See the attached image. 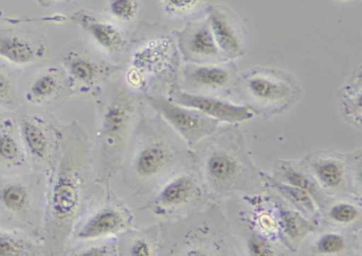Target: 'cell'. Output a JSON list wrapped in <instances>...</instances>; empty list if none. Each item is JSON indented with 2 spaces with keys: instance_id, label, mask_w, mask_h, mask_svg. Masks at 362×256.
Segmentation results:
<instances>
[{
  "instance_id": "23",
  "label": "cell",
  "mask_w": 362,
  "mask_h": 256,
  "mask_svg": "<svg viewBox=\"0 0 362 256\" xmlns=\"http://www.w3.org/2000/svg\"><path fill=\"white\" fill-rule=\"evenodd\" d=\"M46 54L41 40L27 37L13 31L0 30V57L18 66L30 65Z\"/></svg>"
},
{
  "instance_id": "32",
  "label": "cell",
  "mask_w": 362,
  "mask_h": 256,
  "mask_svg": "<svg viewBox=\"0 0 362 256\" xmlns=\"http://www.w3.org/2000/svg\"><path fill=\"white\" fill-rule=\"evenodd\" d=\"M86 243L65 250L61 256H118L115 238Z\"/></svg>"
},
{
  "instance_id": "29",
  "label": "cell",
  "mask_w": 362,
  "mask_h": 256,
  "mask_svg": "<svg viewBox=\"0 0 362 256\" xmlns=\"http://www.w3.org/2000/svg\"><path fill=\"white\" fill-rule=\"evenodd\" d=\"M26 152L20 131L11 118L0 122V167L16 169L26 162Z\"/></svg>"
},
{
  "instance_id": "25",
  "label": "cell",
  "mask_w": 362,
  "mask_h": 256,
  "mask_svg": "<svg viewBox=\"0 0 362 256\" xmlns=\"http://www.w3.org/2000/svg\"><path fill=\"white\" fill-rule=\"evenodd\" d=\"M262 179L264 192L271 193L288 207L317 224L319 209L308 193L290 184L277 181L270 173L264 171H262Z\"/></svg>"
},
{
  "instance_id": "15",
  "label": "cell",
  "mask_w": 362,
  "mask_h": 256,
  "mask_svg": "<svg viewBox=\"0 0 362 256\" xmlns=\"http://www.w3.org/2000/svg\"><path fill=\"white\" fill-rule=\"evenodd\" d=\"M166 95L175 103L198 110L220 123L239 124L254 118L253 112L243 104L234 103L224 97L188 92L182 90L177 84L168 89Z\"/></svg>"
},
{
  "instance_id": "24",
  "label": "cell",
  "mask_w": 362,
  "mask_h": 256,
  "mask_svg": "<svg viewBox=\"0 0 362 256\" xmlns=\"http://www.w3.org/2000/svg\"><path fill=\"white\" fill-rule=\"evenodd\" d=\"M160 224L144 228H130L116 237L118 256H158Z\"/></svg>"
},
{
  "instance_id": "20",
  "label": "cell",
  "mask_w": 362,
  "mask_h": 256,
  "mask_svg": "<svg viewBox=\"0 0 362 256\" xmlns=\"http://www.w3.org/2000/svg\"><path fill=\"white\" fill-rule=\"evenodd\" d=\"M317 224L324 228H362V197H329L319 211Z\"/></svg>"
},
{
  "instance_id": "11",
  "label": "cell",
  "mask_w": 362,
  "mask_h": 256,
  "mask_svg": "<svg viewBox=\"0 0 362 256\" xmlns=\"http://www.w3.org/2000/svg\"><path fill=\"white\" fill-rule=\"evenodd\" d=\"M133 221L134 215L131 209L119 199L109 196L78 222L71 237L82 243L116 238L132 228Z\"/></svg>"
},
{
  "instance_id": "13",
  "label": "cell",
  "mask_w": 362,
  "mask_h": 256,
  "mask_svg": "<svg viewBox=\"0 0 362 256\" xmlns=\"http://www.w3.org/2000/svg\"><path fill=\"white\" fill-rule=\"evenodd\" d=\"M18 131L33 166L37 171L52 169L58 156L61 131L54 130L35 116H22Z\"/></svg>"
},
{
  "instance_id": "6",
  "label": "cell",
  "mask_w": 362,
  "mask_h": 256,
  "mask_svg": "<svg viewBox=\"0 0 362 256\" xmlns=\"http://www.w3.org/2000/svg\"><path fill=\"white\" fill-rule=\"evenodd\" d=\"M234 95L254 116L268 120L292 109L302 99L303 89L290 72L257 66L238 73Z\"/></svg>"
},
{
  "instance_id": "4",
  "label": "cell",
  "mask_w": 362,
  "mask_h": 256,
  "mask_svg": "<svg viewBox=\"0 0 362 256\" xmlns=\"http://www.w3.org/2000/svg\"><path fill=\"white\" fill-rule=\"evenodd\" d=\"M158 256H247L219 203L182 219L160 221Z\"/></svg>"
},
{
  "instance_id": "21",
  "label": "cell",
  "mask_w": 362,
  "mask_h": 256,
  "mask_svg": "<svg viewBox=\"0 0 362 256\" xmlns=\"http://www.w3.org/2000/svg\"><path fill=\"white\" fill-rule=\"evenodd\" d=\"M270 175L277 181L290 184L308 193L317 205L319 211L329 199V197L320 188L319 184L300 159L298 160L276 159L273 162Z\"/></svg>"
},
{
  "instance_id": "1",
  "label": "cell",
  "mask_w": 362,
  "mask_h": 256,
  "mask_svg": "<svg viewBox=\"0 0 362 256\" xmlns=\"http://www.w3.org/2000/svg\"><path fill=\"white\" fill-rule=\"evenodd\" d=\"M44 212L45 256H61L96 193L92 145L78 123L61 131L58 156L50 169Z\"/></svg>"
},
{
  "instance_id": "12",
  "label": "cell",
  "mask_w": 362,
  "mask_h": 256,
  "mask_svg": "<svg viewBox=\"0 0 362 256\" xmlns=\"http://www.w3.org/2000/svg\"><path fill=\"white\" fill-rule=\"evenodd\" d=\"M237 75L236 65L230 61L209 65L187 63L180 68L177 86L188 92L228 99L234 95Z\"/></svg>"
},
{
  "instance_id": "3",
  "label": "cell",
  "mask_w": 362,
  "mask_h": 256,
  "mask_svg": "<svg viewBox=\"0 0 362 256\" xmlns=\"http://www.w3.org/2000/svg\"><path fill=\"white\" fill-rule=\"evenodd\" d=\"M209 202L264 193L262 169L256 166L237 124L220 126L192 148Z\"/></svg>"
},
{
  "instance_id": "16",
  "label": "cell",
  "mask_w": 362,
  "mask_h": 256,
  "mask_svg": "<svg viewBox=\"0 0 362 256\" xmlns=\"http://www.w3.org/2000/svg\"><path fill=\"white\" fill-rule=\"evenodd\" d=\"M206 13L207 23L224 56L228 61L243 57L247 48V33L236 13L223 4H211Z\"/></svg>"
},
{
  "instance_id": "2",
  "label": "cell",
  "mask_w": 362,
  "mask_h": 256,
  "mask_svg": "<svg viewBox=\"0 0 362 256\" xmlns=\"http://www.w3.org/2000/svg\"><path fill=\"white\" fill-rule=\"evenodd\" d=\"M194 165V152L158 116L143 114L119 171L124 185L137 196H150L173 176Z\"/></svg>"
},
{
  "instance_id": "35",
  "label": "cell",
  "mask_w": 362,
  "mask_h": 256,
  "mask_svg": "<svg viewBox=\"0 0 362 256\" xmlns=\"http://www.w3.org/2000/svg\"><path fill=\"white\" fill-rule=\"evenodd\" d=\"M16 102L13 82L0 70V105L12 106Z\"/></svg>"
},
{
  "instance_id": "18",
  "label": "cell",
  "mask_w": 362,
  "mask_h": 256,
  "mask_svg": "<svg viewBox=\"0 0 362 256\" xmlns=\"http://www.w3.org/2000/svg\"><path fill=\"white\" fill-rule=\"evenodd\" d=\"M311 235L310 256H362L361 231L320 226Z\"/></svg>"
},
{
  "instance_id": "34",
  "label": "cell",
  "mask_w": 362,
  "mask_h": 256,
  "mask_svg": "<svg viewBox=\"0 0 362 256\" xmlns=\"http://www.w3.org/2000/svg\"><path fill=\"white\" fill-rule=\"evenodd\" d=\"M205 4L206 0H163L165 12L177 17L192 14Z\"/></svg>"
},
{
  "instance_id": "5",
  "label": "cell",
  "mask_w": 362,
  "mask_h": 256,
  "mask_svg": "<svg viewBox=\"0 0 362 256\" xmlns=\"http://www.w3.org/2000/svg\"><path fill=\"white\" fill-rule=\"evenodd\" d=\"M143 93L120 87L105 104L97 133L98 169L97 182L109 186L110 180L119 171L133 133L144 114Z\"/></svg>"
},
{
  "instance_id": "22",
  "label": "cell",
  "mask_w": 362,
  "mask_h": 256,
  "mask_svg": "<svg viewBox=\"0 0 362 256\" xmlns=\"http://www.w3.org/2000/svg\"><path fill=\"white\" fill-rule=\"evenodd\" d=\"M274 197L279 213V240L288 251L292 254L298 253L303 243L320 228L319 224L288 207L276 196Z\"/></svg>"
},
{
  "instance_id": "30",
  "label": "cell",
  "mask_w": 362,
  "mask_h": 256,
  "mask_svg": "<svg viewBox=\"0 0 362 256\" xmlns=\"http://www.w3.org/2000/svg\"><path fill=\"white\" fill-rule=\"evenodd\" d=\"M0 256H45L43 245L16 231L0 230Z\"/></svg>"
},
{
  "instance_id": "31",
  "label": "cell",
  "mask_w": 362,
  "mask_h": 256,
  "mask_svg": "<svg viewBox=\"0 0 362 256\" xmlns=\"http://www.w3.org/2000/svg\"><path fill=\"white\" fill-rule=\"evenodd\" d=\"M62 89V80L56 70H47L37 76L27 90V101L35 105L49 103L58 97Z\"/></svg>"
},
{
  "instance_id": "14",
  "label": "cell",
  "mask_w": 362,
  "mask_h": 256,
  "mask_svg": "<svg viewBox=\"0 0 362 256\" xmlns=\"http://www.w3.org/2000/svg\"><path fill=\"white\" fill-rule=\"evenodd\" d=\"M180 56L188 63L209 65L228 61L220 51L206 18L189 21L175 34Z\"/></svg>"
},
{
  "instance_id": "10",
  "label": "cell",
  "mask_w": 362,
  "mask_h": 256,
  "mask_svg": "<svg viewBox=\"0 0 362 256\" xmlns=\"http://www.w3.org/2000/svg\"><path fill=\"white\" fill-rule=\"evenodd\" d=\"M145 103L158 114L180 137L194 147L205 138L213 135L221 123L201 114L198 110L180 105L165 93H143Z\"/></svg>"
},
{
  "instance_id": "19",
  "label": "cell",
  "mask_w": 362,
  "mask_h": 256,
  "mask_svg": "<svg viewBox=\"0 0 362 256\" xmlns=\"http://www.w3.org/2000/svg\"><path fill=\"white\" fill-rule=\"evenodd\" d=\"M71 18L105 52L119 54L126 50L128 46L126 35L111 21L105 20L86 10L77 11Z\"/></svg>"
},
{
  "instance_id": "7",
  "label": "cell",
  "mask_w": 362,
  "mask_h": 256,
  "mask_svg": "<svg viewBox=\"0 0 362 256\" xmlns=\"http://www.w3.org/2000/svg\"><path fill=\"white\" fill-rule=\"evenodd\" d=\"M132 69L128 82L147 93L152 89H168L177 84L180 72V53L175 38L166 28L156 25L144 36L132 53Z\"/></svg>"
},
{
  "instance_id": "17",
  "label": "cell",
  "mask_w": 362,
  "mask_h": 256,
  "mask_svg": "<svg viewBox=\"0 0 362 256\" xmlns=\"http://www.w3.org/2000/svg\"><path fill=\"white\" fill-rule=\"evenodd\" d=\"M0 211L31 228L35 215V190L26 180L0 177Z\"/></svg>"
},
{
  "instance_id": "28",
  "label": "cell",
  "mask_w": 362,
  "mask_h": 256,
  "mask_svg": "<svg viewBox=\"0 0 362 256\" xmlns=\"http://www.w3.org/2000/svg\"><path fill=\"white\" fill-rule=\"evenodd\" d=\"M230 219V218H228ZM245 248L247 256H291L279 240L264 236L245 222L230 219Z\"/></svg>"
},
{
  "instance_id": "26",
  "label": "cell",
  "mask_w": 362,
  "mask_h": 256,
  "mask_svg": "<svg viewBox=\"0 0 362 256\" xmlns=\"http://www.w3.org/2000/svg\"><path fill=\"white\" fill-rule=\"evenodd\" d=\"M62 63L71 80L82 86H92L105 76L111 75L119 70L114 65L97 63L76 51L67 53L63 57Z\"/></svg>"
},
{
  "instance_id": "33",
  "label": "cell",
  "mask_w": 362,
  "mask_h": 256,
  "mask_svg": "<svg viewBox=\"0 0 362 256\" xmlns=\"http://www.w3.org/2000/svg\"><path fill=\"white\" fill-rule=\"evenodd\" d=\"M141 8L139 0H109V12L114 18L129 23L136 18Z\"/></svg>"
},
{
  "instance_id": "27",
  "label": "cell",
  "mask_w": 362,
  "mask_h": 256,
  "mask_svg": "<svg viewBox=\"0 0 362 256\" xmlns=\"http://www.w3.org/2000/svg\"><path fill=\"white\" fill-rule=\"evenodd\" d=\"M339 109L343 120L355 128L362 127V70L354 69L351 78L337 92Z\"/></svg>"
},
{
  "instance_id": "9",
  "label": "cell",
  "mask_w": 362,
  "mask_h": 256,
  "mask_svg": "<svg viewBox=\"0 0 362 256\" xmlns=\"http://www.w3.org/2000/svg\"><path fill=\"white\" fill-rule=\"evenodd\" d=\"M149 197L139 211L151 212L163 221L187 217L211 203L194 165L175 173Z\"/></svg>"
},
{
  "instance_id": "36",
  "label": "cell",
  "mask_w": 362,
  "mask_h": 256,
  "mask_svg": "<svg viewBox=\"0 0 362 256\" xmlns=\"http://www.w3.org/2000/svg\"><path fill=\"white\" fill-rule=\"evenodd\" d=\"M35 1H37L40 6H43V8H48V6L56 4L57 1H60V0H35Z\"/></svg>"
},
{
  "instance_id": "8",
  "label": "cell",
  "mask_w": 362,
  "mask_h": 256,
  "mask_svg": "<svg viewBox=\"0 0 362 256\" xmlns=\"http://www.w3.org/2000/svg\"><path fill=\"white\" fill-rule=\"evenodd\" d=\"M328 197H362V150H320L300 158Z\"/></svg>"
}]
</instances>
